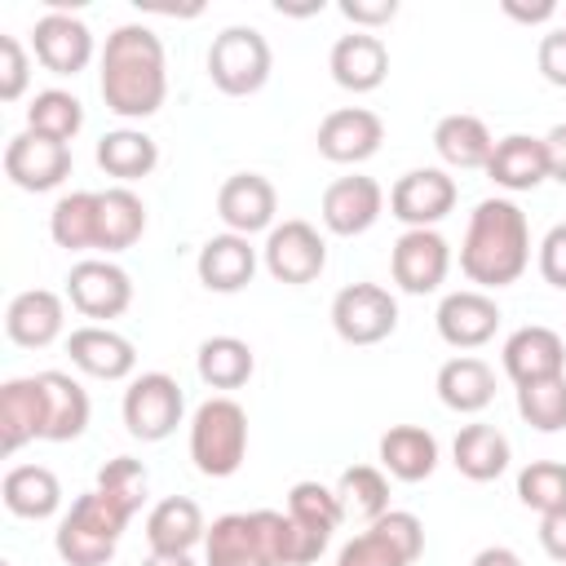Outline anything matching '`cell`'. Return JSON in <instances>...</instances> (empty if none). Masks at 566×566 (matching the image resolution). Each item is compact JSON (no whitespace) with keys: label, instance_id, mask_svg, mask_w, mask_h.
Returning <instances> with one entry per match:
<instances>
[{"label":"cell","instance_id":"42","mask_svg":"<svg viewBox=\"0 0 566 566\" xmlns=\"http://www.w3.org/2000/svg\"><path fill=\"white\" fill-rule=\"evenodd\" d=\"M517 416H522L535 433H557V429H566V376H548V380L517 385Z\"/></svg>","mask_w":566,"mask_h":566},{"label":"cell","instance_id":"47","mask_svg":"<svg viewBox=\"0 0 566 566\" xmlns=\"http://www.w3.org/2000/svg\"><path fill=\"white\" fill-rule=\"evenodd\" d=\"M535 62H539V75H544L553 88H566V27H557V31H548V35L539 40Z\"/></svg>","mask_w":566,"mask_h":566},{"label":"cell","instance_id":"3","mask_svg":"<svg viewBox=\"0 0 566 566\" xmlns=\"http://www.w3.org/2000/svg\"><path fill=\"white\" fill-rule=\"evenodd\" d=\"M128 513L115 509L97 486L75 495V504L62 513L57 531H53V548L66 566H111L124 531H128Z\"/></svg>","mask_w":566,"mask_h":566},{"label":"cell","instance_id":"45","mask_svg":"<svg viewBox=\"0 0 566 566\" xmlns=\"http://www.w3.org/2000/svg\"><path fill=\"white\" fill-rule=\"evenodd\" d=\"M535 265H539V274H544L548 287H562V292H566V221H557V226L539 239Z\"/></svg>","mask_w":566,"mask_h":566},{"label":"cell","instance_id":"19","mask_svg":"<svg viewBox=\"0 0 566 566\" xmlns=\"http://www.w3.org/2000/svg\"><path fill=\"white\" fill-rule=\"evenodd\" d=\"M66 354L71 367H80L93 380H128L137 371V349L124 332L106 327V323H84L66 336Z\"/></svg>","mask_w":566,"mask_h":566},{"label":"cell","instance_id":"28","mask_svg":"<svg viewBox=\"0 0 566 566\" xmlns=\"http://www.w3.org/2000/svg\"><path fill=\"white\" fill-rule=\"evenodd\" d=\"M376 460L394 482H424L438 469V438L424 424H389L376 442Z\"/></svg>","mask_w":566,"mask_h":566},{"label":"cell","instance_id":"9","mask_svg":"<svg viewBox=\"0 0 566 566\" xmlns=\"http://www.w3.org/2000/svg\"><path fill=\"white\" fill-rule=\"evenodd\" d=\"M332 327L345 345H380L398 332V296L380 283H345L332 296Z\"/></svg>","mask_w":566,"mask_h":566},{"label":"cell","instance_id":"35","mask_svg":"<svg viewBox=\"0 0 566 566\" xmlns=\"http://www.w3.org/2000/svg\"><path fill=\"white\" fill-rule=\"evenodd\" d=\"M97 217H102V190H71L49 212V234L66 252H97Z\"/></svg>","mask_w":566,"mask_h":566},{"label":"cell","instance_id":"25","mask_svg":"<svg viewBox=\"0 0 566 566\" xmlns=\"http://www.w3.org/2000/svg\"><path fill=\"white\" fill-rule=\"evenodd\" d=\"M203 557H208V566H279L265 548L256 509L212 517V526L203 535Z\"/></svg>","mask_w":566,"mask_h":566},{"label":"cell","instance_id":"37","mask_svg":"<svg viewBox=\"0 0 566 566\" xmlns=\"http://www.w3.org/2000/svg\"><path fill=\"white\" fill-rule=\"evenodd\" d=\"M195 371L208 389H243L256 371V354L239 336H208L195 354Z\"/></svg>","mask_w":566,"mask_h":566},{"label":"cell","instance_id":"40","mask_svg":"<svg viewBox=\"0 0 566 566\" xmlns=\"http://www.w3.org/2000/svg\"><path fill=\"white\" fill-rule=\"evenodd\" d=\"M283 513L296 517L301 526L318 531V535H336L340 522H345V509H340L336 486H323V482H310V478H305V482H292Z\"/></svg>","mask_w":566,"mask_h":566},{"label":"cell","instance_id":"15","mask_svg":"<svg viewBox=\"0 0 566 566\" xmlns=\"http://www.w3.org/2000/svg\"><path fill=\"white\" fill-rule=\"evenodd\" d=\"M4 177L27 195L57 190L71 177V146L35 133H13L4 146Z\"/></svg>","mask_w":566,"mask_h":566},{"label":"cell","instance_id":"4","mask_svg":"<svg viewBox=\"0 0 566 566\" xmlns=\"http://www.w3.org/2000/svg\"><path fill=\"white\" fill-rule=\"evenodd\" d=\"M190 460L203 478H230L248 460V411L217 394L190 416Z\"/></svg>","mask_w":566,"mask_h":566},{"label":"cell","instance_id":"30","mask_svg":"<svg viewBox=\"0 0 566 566\" xmlns=\"http://www.w3.org/2000/svg\"><path fill=\"white\" fill-rule=\"evenodd\" d=\"M203 535H208V522H203V509L190 495H164L146 513L150 553H190L195 544H203Z\"/></svg>","mask_w":566,"mask_h":566},{"label":"cell","instance_id":"22","mask_svg":"<svg viewBox=\"0 0 566 566\" xmlns=\"http://www.w3.org/2000/svg\"><path fill=\"white\" fill-rule=\"evenodd\" d=\"M66 332V301L49 287H27L4 305V336L22 349H44Z\"/></svg>","mask_w":566,"mask_h":566},{"label":"cell","instance_id":"32","mask_svg":"<svg viewBox=\"0 0 566 566\" xmlns=\"http://www.w3.org/2000/svg\"><path fill=\"white\" fill-rule=\"evenodd\" d=\"M433 150L447 168H460V172H473V168H486L491 150H495V137L491 128L478 119V115H442L433 124Z\"/></svg>","mask_w":566,"mask_h":566},{"label":"cell","instance_id":"38","mask_svg":"<svg viewBox=\"0 0 566 566\" xmlns=\"http://www.w3.org/2000/svg\"><path fill=\"white\" fill-rule=\"evenodd\" d=\"M336 495H340L345 517L371 526L376 517L389 513V473L376 469V464H349V469H340V478H336Z\"/></svg>","mask_w":566,"mask_h":566},{"label":"cell","instance_id":"7","mask_svg":"<svg viewBox=\"0 0 566 566\" xmlns=\"http://www.w3.org/2000/svg\"><path fill=\"white\" fill-rule=\"evenodd\" d=\"M261 265L274 283H287V287H305L314 283L323 270H327V239L318 234V226L301 221V217H287L279 221L265 243H261Z\"/></svg>","mask_w":566,"mask_h":566},{"label":"cell","instance_id":"16","mask_svg":"<svg viewBox=\"0 0 566 566\" xmlns=\"http://www.w3.org/2000/svg\"><path fill=\"white\" fill-rule=\"evenodd\" d=\"M274 212H279V190L261 172H234L217 190V217L226 221L230 234H243V239H252L261 230L270 234L279 226Z\"/></svg>","mask_w":566,"mask_h":566},{"label":"cell","instance_id":"21","mask_svg":"<svg viewBox=\"0 0 566 566\" xmlns=\"http://www.w3.org/2000/svg\"><path fill=\"white\" fill-rule=\"evenodd\" d=\"M256 265H261V248H252V239L230 234V230H226V234H212V239L199 248V256H195L199 283H203L208 292H221V296L243 292V287L252 283Z\"/></svg>","mask_w":566,"mask_h":566},{"label":"cell","instance_id":"23","mask_svg":"<svg viewBox=\"0 0 566 566\" xmlns=\"http://www.w3.org/2000/svg\"><path fill=\"white\" fill-rule=\"evenodd\" d=\"M327 71L345 93H376L389 75V49L371 31H349L332 44Z\"/></svg>","mask_w":566,"mask_h":566},{"label":"cell","instance_id":"51","mask_svg":"<svg viewBox=\"0 0 566 566\" xmlns=\"http://www.w3.org/2000/svg\"><path fill=\"white\" fill-rule=\"evenodd\" d=\"M469 566H522V557H517L513 548H504V544H491V548L473 553V562H469Z\"/></svg>","mask_w":566,"mask_h":566},{"label":"cell","instance_id":"29","mask_svg":"<svg viewBox=\"0 0 566 566\" xmlns=\"http://www.w3.org/2000/svg\"><path fill=\"white\" fill-rule=\"evenodd\" d=\"M44 385V442H75L88 429V389L66 371H40Z\"/></svg>","mask_w":566,"mask_h":566},{"label":"cell","instance_id":"36","mask_svg":"<svg viewBox=\"0 0 566 566\" xmlns=\"http://www.w3.org/2000/svg\"><path fill=\"white\" fill-rule=\"evenodd\" d=\"M142 234H146V203H142V195L128 190V186H111V190H102L97 252H106V256L128 252Z\"/></svg>","mask_w":566,"mask_h":566},{"label":"cell","instance_id":"50","mask_svg":"<svg viewBox=\"0 0 566 566\" xmlns=\"http://www.w3.org/2000/svg\"><path fill=\"white\" fill-rule=\"evenodd\" d=\"M544 150H548V177L566 186V124H553L544 133Z\"/></svg>","mask_w":566,"mask_h":566},{"label":"cell","instance_id":"44","mask_svg":"<svg viewBox=\"0 0 566 566\" xmlns=\"http://www.w3.org/2000/svg\"><path fill=\"white\" fill-rule=\"evenodd\" d=\"M31 84V53L18 35H0V102H18Z\"/></svg>","mask_w":566,"mask_h":566},{"label":"cell","instance_id":"13","mask_svg":"<svg viewBox=\"0 0 566 566\" xmlns=\"http://www.w3.org/2000/svg\"><path fill=\"white\" fill-rule=\"evenodd\" d=\"M31 53L49 75H62V80L80 75L93 62V31L84 18L66 13V9H49L31 27Z\"/></svg>","mask_w":566,"mask_h":566},{"label":"cell","instance_id":"33","mask_svg":"<svg viewBox=\"0 0 566 566\" xmlns=\"http://www.w3.org/2000/svg\"><path fill=\"white\" fill-rule=\"evenodd\" d=\"M509 460H513L509 438H504L495 424H486V420L464 424V429L455 433V442H451V464H455L469 482H495V478L509 469Z\"/></svg>","mask_w":566,"mask_h":566},{"label":"cell","instance_id":"53","mask_svg":"<svg viewBox=\"0 0 566 566\" xmlns=\"http://www.w3.org/2000/svg\"><path fill=\"white\" fill-rule=\"evenodd\" d=\"M0 566H9V562H0Z\"/></svg>","mask_w":566,"mask_h":566},{"label":"cell","instance_id":"20","mask_svg":"<svg viewBox=\"0 0 566 566\" xmlns=\"http://www.w3.org/2000/svg\"><path fill=\"white\" fill-rule=\"evenodd\" d=\"M504 376L513 385H531V380H548V376H566V340L562 332L544 327V323H526L517 327L504 349H500Z\"/></svg>","mask_w":566,"mask_h":566},{"label":"cell","instance_id":"52","mask_svg":"<svg viewBox=\"0 0 566 566\" xmlns=\"http://www.w3.org/2000/svg\"><path fill=\"white\" fill-rule=\"evenodd\" d=\"M142 566H195L190 553H150Z\"/></svg>","mask_w":566,"mask_h":566},{"label":"cell","instance_id":"27","mask_svg":"<svg viewBox=\"0 0 566 566\" xmlns=\"http://www.w3.org/2000/svg\"><path fill=\"white\" fill-rule=\"evenodd\" d=\"M482 172H486L500 190H509V195L535 190L539 181H548V150H544V137H531V133H509V137H500Z\"/></svg>","mask_w":566,"mask_h":566},{"label":"cell","instance_id":"31","mask_svg":"<svg viewBox=\"0 0 566 566\" xmlns=\"http://www.w3.org/2000/svg\"><path fill=\"white\" fill-rule=\"evenodd\" d=\"M0 500L13 517H27V522H44L62 509V482L53 469L44 464H13L0 482Z\"/></svg>","mask_w":566,"mask_h":566},{"label":"cell","instance_id":"5","mask_svg":"<svg viewBox=\"0 0 566 566\" xmlns=\"http://www.w3.org/2000/svg\"><path fill=\"white\" fill-rule=\"evenodd\" d=\"M203 66H208V80L226 97H252V93L265 88L274 53H270V40L256 27H226V31L212 35Z\"/></svg>","mask_w":566,"mask_h":566},{"label":"cell","instance_id":"6","mask_svg":"<svg viewBox=\"0 0 566 566\" xmlns=\"http://www.w3.org/2000/svg\"><path fill=\"white\" fill-rule=\"evenodd\" d=\"M119 411H124V429L137 442H164L177 433L186 416V394L168 371H142L128 380Z\"/></svg>","mask_w":566,"mask_h":566},{"label":"cell","instance_id":"11","mask_svg":"<svg viewBox=\"0 0 566 566\" xmlns=\"http://www.w3.org/2000/svg\"><path fill=\"white\" fill-rule=\"evenodd\" d=\"M460 199V186L447 168H411L389 190V217H398L407 230H433L442 217H451Z\"/></svg>","mask_w":566,"mask_h":566},{"label":"cell","instance_id":"24","mask_svg":"<svg viewBox=\"0 0 566 566\" xmlns=\"http://www.w3.org/2000/svg\"><path fill=\"white\" fill-rule=\"evenodd\" d=\"M35 438L44 442V385L40 376H13L0 385V451L18 455Z\"/></svg>","mask_w":566,"mask_h":566},{"label":"cell","instance_id":"39","mask_svg":"<svg viewBox=\"0 0 566 566\" xmlns=\"http://www.w3.org/2000/svg\"><path fill=\"white\" fill-rule=\"evenodd\" d=\"M80 128H84V102H80L75 93H66V88H44V93L31 97V106H27V133L71 146Z\"/></svg>","mask_w":566,"mask_h":566},{"label":"cell","instance_id":"18","mask_svg":"<svg viewBox=\"0 0 566 566\" xmlns=\"http://www.w3.org/2000/svg\"><path fill=\"white\" fill-rule=\"evenodd\" d=\"M318 155L332 164H363L385 142V119L367 106H336L318 124Z\"/></svg>","mask_w":566,"mask_h":566},{"label":"cell","instance_id":"34","mask_svg":"<svg viewBox=\"0 0 566 566\" xmlns=\"http://www.w3.org/2000/svg\"><path fill=\"white\" fill-rule=\"evenodd\" d=\"M155 164H159V146L142 128H111L97 142V168L106 177H115L119 186H128L137 177H150Z\"/></svg>","mask_w":566,"mask_h":566},{"label":"cell","instance_id":"46","mask_svg":"<svg viewBox=\"0 0 566 566\" xmlns=\"http://www.w3.org/2000/svg\"><path fill=\"white\" fill-rule=\"evenodd\" d=\"M340 18L354 22V31H380L398 18V0H340Z\"/></svg>","mask_w":566,"mask_h":566},{"label":"cell","instance_id":"10","mask_svg":"<svg viewBox=\"0 0 566 566\" xmlns=\"http://www.w3.org/2000/svg\"><path fill=\"white\" fill-rule=\"evenodd\" d=\"M66 301L75 314L111 327V318L133 305V279L111 256H84L66 270Z\"/></svg>","mask_w":566,"mask_h":566},{"label":"cell","instance_id":"2","mask_svg":"<svg viewBox=\"0 0 566 566\" xmlns=\"http://www.w3.org/2000/svg\"><path fill=\"white\" fill-rule=\"evenodd\" d=\"M531 265V221L526 212L504 199L491 195L469 212L464 239H460V274L478 287V292H500L509 283H517Z\"/></svg>","mask_w":566,"mask_h":566},{"label":"cell","instance_id":"48","mask_svg":"<svg viewBox=\"0 0 566 566\" xmlns=\"http://www.w3.org/2000/svg\"><path fill=\"white\" fill-rule=\"evenodd\" d=\"M539 548H544L553 562H562V566H566V509H562V513L539 517Z\"/></svg>","mask_w":566,"mask_h":566},{"label":"cell","instance_id":"12","mask_svg":"<svg viewBox=\"0 0 566 566\" xmlns=\"http://www.w3.org/2000/svg\"><path fill=\"white\" fill-rule=\"evenodd\" d=\"M389 274L398 283V292L429 296L451 274V243L438 230H402L389 252Z\"/></svg>","mask_w":566,"mask_h":566},{"label":"cell","instance_id":"49","mask_svg":"<svg viewBox=\"0 0 566 566\" xmlns=\"http://www.w3.org/2000/svg\"><path fill=\"white\" fill-rule=\"evenodd\" d=\"M513 22H526V27H539V22H548L553 13H557V0H535V4H522V0H504L500 4Z\"/></svg>","mask_w":566,"mask_h":566},{"label":"cell","instance_id":"17","mask_svg":"<svg viewBox=\"0 0 566 566\" xmlns=\"http://www.w3.org/2000/svg\"><path fill=\"white\" fill-rule=\"evenodd\" d=\"M500 305L491 292H478V287H460V292H447L438 301V336L451 345V349H482L486 340H495L500 332Z\"/></svg>","mask_w":566,"mask_h":566},{"label":"cell","instance_id":"1","mask_svg":"<svg viewBox=\"0 0 566 566\" xmlns=\"http://www.w3.org/2000/svg\"><path fill=\"white\" fill-rule=\"evenodd\" d=\"M102 102L119 119H150L168 97V57L164 40L142 27L124 22L106 35L102 49V75H97Z\"/></svg>","mask_w":566,"mask_h":566},{"label":"cell","instance_id":"43","mask_svg":"<svg viewBox=\"0 0 566 566\" xmlns=\"http://www.w3.org/2000/svg\"><path fill=\"white\" fill-rule=\"evenodd\" d=\"M517 500L539 517L562 513L566 509V464L562 460H531L517 473Z\"/></svg>","mask_w":566,"mask_h":566},{"label":"cell","instance_id":"26","mask_svg":"<svg viewBox=\"0 0 566 566\" xmlns=\"http://www.w3.org/2000/svg\"><path fill=\"white\" fill-rule=\"evenodd\" d=\"M433 389H438V402H442L447 411H455V416H478V411H486V407L495 402V371H491V363L478 358V354H455V358H447V363L438 367Z\"/></svg>","mask_w":566,"mask_h":566},{"label":"cell","instance_id":"14","mask_svg":"<svg viewBox=\"0 0 566 566\" xmlns=\"http://www.w3.org/2000/svg\"><path fill=\"white\" fill-rule=\"evenodd\" d=\"M385 212V190L376 177H363V172H349V177H336L327 190H323V203H318V217L327 226V234L336 239H354V234H367Z\"/></svg>","mask_w":566,"mask_h":566},{"label":"cell","instance_id":"8","mask_svg":"<svg viewBox=\"0 0 566 566\" xmlns=\"http://www.w3.org/2000/svg\"><path fill=\"white\" fill-rule=\"evenodd\" d=\"M420 553H424V522L407 509H389L336 553V566H411Z\"/></svg>","mask_w":566,"mask_h":566},{"label":"cell","instance_id":"41","mask_svg":"<svg viewBox=\"0 0 566 566\" xmlns=\"http://www.w3.org/2000/svg\"><path fill=\"white\" fill-rule=\"evenodd\" d=\"M97 491H102L115 509H124L128 517H137L142 504H146V495H150V473H146L142 460L115 455V460H106V464L97 469Z\"/></svg>","mask_w":566,"mask_h":566}]
</instances>
